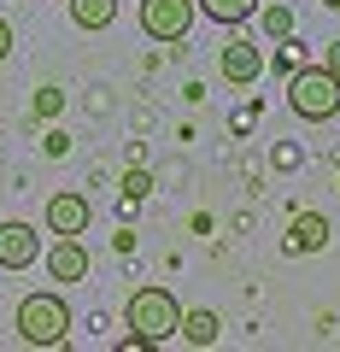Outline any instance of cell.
Returning <instances> with one entry per match:
<instances>
[{
	"mask_svg": "<svg viewBox=\"0 0 340 352\" xmlns=\"http://www.w3.org/2000/svg\"><path fill=\"white\" fill-rule=\"evenodd\" d=\"M323 6H328V12H340V0H323Z\"/></svg>",
	"mask_w": 340,
	"mask_h": 352,
	"instance_id": "d6986e66",
	"label": "cell"
},
{
	"mask_svg": "<svg viewBox=\"0 0 340 352\" xmlns=\"http://www.w3.org/2000/svg\"><path fill=\"white\" fill-rule=\"evenodd\" d=\"M41 258H47V276L53 282H82V276H89V247H82L76 235H59Z\"/></svg>",
	"mask_w": 340,
	"mask_h": 352,
	"instance_id": "ba28073f",
	"label": "cell"
},
{
	"mask_svg": "<svg viewBox=\"0 0 340 352\" xmlns=\"http://www.w3.org/2000/svg\"><path fill=\"white\" fill-rule=\"evenodd\" d=\"M288 106H293V118H305V124H328V118L340 112V76L328 71L323 59L299 65V71L288 76Z\"/></svg>",
	"mask_w": 340,
	"mask_h": 352,
	"instance_id": "3957f363",
	"label": "cell"
},
{
	"mask_svg": "<svg viewBox=\"0 0 340 352\" xmlns=\"http://www.w3.org/2000/svg\"><path fill=\"white\" fill-rule=\"evenodd\" d=\"M323 65H328V71L340 76V41H328V47H323Z\"/></svg>",
	"mask_w": 340,
	"mask_h": 352,
	"instance_id": "ac0fdd59",
	"label": "cell"
},
{
	"mask_svg": "<svg viewBox=\"0 0 340 352\" xmlns=\"http://www.w3.org/2000/svg\"><path fill=\"white\" fill-rule=\"evenodd\" d=\"M41 217H47L53 235H82L89 217H94V206H89V194H71V188H65V194H53V200H47V212H41Z\"/></svg>",
	"mask_w": 340,
	"mask_h": 352,
	"instance_id": "8992f818",
	"label": "cell"
},
{
	"mask_svg": "<svg viewBox=\"0 0 340 352\" xmlns=\"http://www.w3.org/2000/svg\"><path fill=\"white\" fill-rule=\"evenodd\" d=\"M12 329H18L24 346H65V340H71V305H65L53 288L47 294H24Z\"/></svg>",
	"mask_w": 340,
	"mask_h": 352,
	"instance_id": "6da1fadb",
	"label": "cell"
},
{
	"mask_svg": "<svg viewBox=\"0 0 340 352\" xmlns=\"http://www.w3.org/2000/svg\"><path fill=\"white\" fill-rule=\"evenodd\" d=\"M252 18L264 24V36H270V41H288V36H293V6H258Z\"/></svg>",
	"mask_w": 340,
	"mask_h": 352,
	"instance_id": "4fadbf2b",
	"label": "cell"
},
{
	"mask_svg": "<svg viewBox=\"0 0 340 352\" xmlns=\"http://www.w3.org/2000/svg\"><path fill=\"white\" fill-rule=\"evenodd\" d=\"M147 194H152V176H147V170H129V176H124V200H129V206H141Z\"/></svg>",
	"mask_w": 340,
	"mask_h": 352,
	"instance_id": "5bb4252c",
	"label": "cell"
},
{
	"mask_svg": "<svg viewBox=\"0 0 340 352\" xmlns=\"http://www.w3.org/2000/svg\"><path fill=\"white\" fill-rule=\"evenodd\" d=\"M41 258V235L30 223H0V270H30Z\"/></svg>",
	"mask_w": 340,
	"mask_h": 352,
	"instance_id": "52a82bcc",
	"label": "cell"
},
{
	"mask_svg": "<svg viewBox=\"0 0 340 352\" xmlns=\"http://www.w3.org/2000/svg\"><path fill=\"white\" fill-rule=\"evenodd\" d=\"M65 112V94L59 88H36V118H59Z\"/></svg>",
	"mask_w": 340,
	"mask_h": 352,
	"instance_id": "9a60e30c",
	"label": "cell"
},
{
	"mask_svg": "<svg viewBox=\"0 0 340 352\" xmlns=\"http://www.w3.org/2000/svg\"><path fill=\"white\" fill-rule=\"evenodd\" d=\"M217 71H223V82H235V88L258 82V76H264V47L247 41V36H235L223 53H217Z\"/></svg>",
	"mask_w": 340,
	"mask_h": 352,
	"instance_id": "5b68a950",
	"label": "cell"
},
{
	"mask_svg": "<svg viewBox=\"0 0 340 352\" xmlns=\"http://www.w3.org/2000/svg\"><path fill=\"white\" fill-rule=\"evenodd\" d=\"M41 147H47V159H65V153H71V135H65V129H53Z\"/></svg>",
	"mask_w": 340,
	"mask_h": 352,
	"instance_id": "2e32d148",
	"label": "cell"
},
{
	"mask_svg": "<svg viewBox=\"0 0 340 352\" xmlns=\"http://www.w3.org/2000/svg\"><path fill=\"white\" fill-rule=\"evenodd\" d=\"M212 24H223V30H235V24H247L252 12H258V0H194Z\"/></svg>",
	"mask_w": 340,
	"mask_h": 352,
	"instance_id": "8fae6325",
	"label": "cell"
},
{
	"mask_svg": "<svg viewBox=\"0 0 340 352\" xmlns=\"http://www.w3.org/2000/svg\"><path fill=\"white\" fill-rule=\"evenodd\" d=\"M323 247H328V217L323 212H299L288 223V252L305 258V252H323Z\"/></svg>",
	"mask_w": 340,
	"mask_h": 352,
	"instance_id": "9c48e42d",
	"label": "cell"
},
{
	"mask_svg": "<svg viewBox=\"0 0 340 352\" xmlns=\"http://www.w3.org/2000/svg\"><path fill=\"white\" fill-rule=\"evenodd\" d=\"M124 323H129V335H135V340L164 346V340L177 335V323H182V305H177V294H170V288H135V294H129V305H124Z\"/></svg>",
	"mask_w": 340,
	"mask_h": 352,
	"instance_id": "7a4b0ae2",
	"label": "cell"
},
{
	"mask_svg": "<svg viewBox=\"0 0 340 352\" xmlns=\"http://www.w3.org/2000/svg\"><path fill=\"white\" fill-rule=\"evenodd\" d=\"M177 335L188 340V346H217V335H223V317H217V311H182Z\"/></svg>",
	"mask_w": 340,
	"mask_h": 352,
	"instance_id": "30bf717a",
	"label": "cell"
},
{
	"mask_svg": "<svg viewBox=\"0 0 340 352\" xmlns=\"http://www.w3.org/2000/svg\"><path fill=\"white\" fill-rule=\"evenodd\" d=\"M12 59V24H6V18H0V65Z\"/></svg>",
	"mask_w": 340,
	"mask_h": 352,
	"instance_id": "e0dca14e",
	"label": "cell"
},
{
	"mask_svg": "<svg viewBox=\"0 0 340 352\" xmlns=\"http://www.w3.org/2000/svg\"><path fill=\"white\" fill-rule=\"evenodd\" d=\"M194 0H141V36L152 41H182L194 30Z\"/></svg>",
	"mask_w": 340,
	"mask_h": 352,
	"instance_id": "277c9868",
	"label": "cell"
},
{
	"mask_svg": "<svg viewBox=\"0 0 340 352\" xmlns=\"http://www.w3.org/2000/svg\"><path fill=\"white\" fill-rule=\"evenodd\" d=\"M117 18V0H71V24L76 30H106Z\"/></svg>",
	"mask_w": 340,
	"mask_h": 352,
	"instance_id": "7c38bea8",
	"label": "cell"
}]
</instances>
